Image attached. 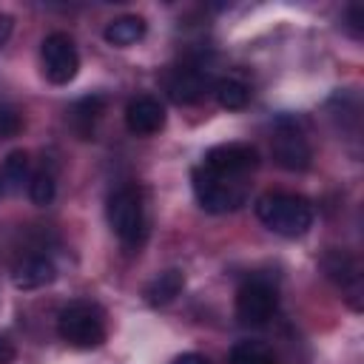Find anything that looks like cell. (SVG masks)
<instances>
[{
	"mask_svg": "<svg viewBox=\"0 0 364 364\" xmlns=\"http://www.w3.org/2000/svg\"><path fill=\"white\" fill-rule=\"evenodd\" d=\"M256 216L264 228H270L279 236L296 239L304 236L313 225V205L310 199L299 193H284V191H270L256 199Z\"/></svg>",
	"mask_w": 364,
	"mask_h": 364,
	"instance_id": "1",
	"label": "cell"
},
{
	"mask_svg": "<svg viewBox=\"0 0 364 364\" xmlns=\"http://www.w3.org/2000/svg\"><path fill=\"white\" fill-rule=\"evenodd\" d=\"M57 333L68 347L94 350L105 341V313L97 301H68L57 316Z\"/></svg>",
	"mask_w": 364,
	"mask_h": 364,
	"instance_id": "2",
	"label": "cell"
},
{
	"mask_svg": "<svg viewBox=\"0 0 364 364\" xmlns=\"http://www.w3.org/2000/svg\"><path fill=\"white\" fill-rule=\"evenodd\" d=\"M105 216L111 230L125 247H139L148 236V219H145V202L142 191L134 185H122L108 196Z\"/></svg>",
	"mask_w": 364,
	"mask_h": 364,
	"instance_id": "3",
	"label": "cell"
},
{
	"mask_svg": "<svg viewBox=\"0 0 364 364\" xmlns=\"http://www.w3.org/2000/svg\"><path fill=\"white\" fill-rule=\"evenodd\" d=\"M191 182H193L196 202L208 213H228V210H236V208H242L247 202V185H245V179L213 173L205 165L193 168Z\"/></svg>",
	"mask_w": 364,
	"mask_h": 364,
	"instance_id": "4",
	"label": "cell"
},
{
	"mask_svg": "<svg viewBox=\"0 0 364 364\" xmlns=\"http://www.w3.org/2000/svg\"><path fill=\"white\" fill-rule=\"evenodd\" d=\"M276 307H279V293H276L273 282H267L262 276L247 279L236 290V316L242 324H250V327L267 324L273 318Z\"/></svg>",
	"mask_w": 364,
	"mask_h": 364,
	"instance_id": "5",
	"label": "cell"
},
{
	"mask_svg": "<svg viewBox=\"0 0 364 364\" xmlns=\"http://www.w3.org/2000/svg\"><path fill=\"white\" fill-rule=\"evenodd\" d=\"M270 151H273V159L284 171H307L310 162H313L310 142H307V136L301 134V128L290 117L276 119L273 136H270Z\"/></svg>",
	"mask_w": 364,
	"mask_h": 364,
	"instance_id": "6",
	"label": "cell"
},
{
	"mask_svg": "<svg viewBox=\"0 0 364 364\" xmlns=\"http://www.w3.org/2000/svg\"><path fill=\"white\" fill-rule=\"evenodd\" d=\"M40 57H43V74L54 85H68L77 77V71H80L77 46H74V40L65 31H51L43 40Z\"/></svg>",
	"mask_w": 364,
	"mask_h": 364,
	"instance_id": "7",
	"label": "cell"
},
{
	"mask_svg": "<svg viewBox=\"0 0 364 364\" xmlns=\"http://www.w3.org/2000/svg\"><path fill=\"white\" fill-rule=\"evenodd\" d=\"M162 82H165L168 97L176 105H193V102L205 100V94L213 88L216 80L199 63H182V65L168 68V74L162 77Z\"/></svg>",
	"mask_w": 364,
	"mask_h": 364,
	"instance_id": "8",
	"label": "cell"
},
{
	"mask_svg": "<svg viewBox=\"0 0 364 364\" xmlns=\"http://www.w3.org/2000/svg\"><path fill=\"white\" fill-rule=\"evenodd\" d=\"M202 165L213 173L222 176H233V179H245L250 171H256L259 165V151L250 142H222L205 151Z\"/></svg>",
	"mask_w": 364,
	"mask_h": 364,
	"instance_id": "9",
	"label": "cell"
},
{
	"mask_svg": "<svg viewBox=\"0 0 364 364\" xmlns=\"http://www.w3.org/2000/svg\"><path fill=\"white\" fill-rule=\"evenodd\" d=\"M321 267L327 273V279L347 293V299H355L361 293V267L358 262L347 253V250H338V247H330L324 256H321Z\"/></svg>",
	"mask_w": 364,
	"mask_h": 364,
	"instance_id": "10",
	"label": "cell"
},
{
	"mask_svg": "<svg viewBox=\"0 0 364 364\" xmlns=\"http://www.w3.org/2000/svg\"><path fill=\"white\" fill-rule=\"evenodd\" d=\"M125 125L131 134L136 136H151V134H159L165 128V108L159 100L142 94V97H134L128 105H125Z\"/></svg>",
	"mask_w": 364,
	"mask_h": 364,
	"instance_id": "11",
	"label": "cell"
},
{
	"mask_svg": "<svg viewBox=\"0 0 364 364\" xmlns=\"http://www.w3.org/2000/svg\"><path fill=\"white\" fill-rule=\"evenodd\" d=\"M57 279V267L48 256L43 253H31V256H23L14 267H11V282L14 287L20 290H37V287H46Z\"/></svg>",
	"mask_w": 364,
	"mask_h": 364,
	"instance_id": "12",
	"label": "cell"
},
{
	"mask_svg": "<svg viewBox=\"0 0 364 364\" xmlns=\"http://www.w3.org/2000/svg\"><path fill=\"white\" fill-rule=\"evenodd\" d=\"M185 287V273L179 267H171V270H162L159 276H154L145 287V301L151 307H165L171 304Z\"/></svg>",
	"mask_w": 364,
	"mask_h": 364,
	"instance_id": "13",
	"label": "cell"
},
{
	"mask_svg": "<svg viewBox=\"0 0 364 364\" xmlns=\"http://www.w3.org/2000/svg\"><path fill=\"white\" fill-rule=\"evenodd\" d=\"M102 37H105V43L119 46V48L134 46V43H139L145 37V20L136 17V14H122V17H117V20H111L105 26Z\"/></svg>",
	"mask_w": 364,
	"mask_h": 364,
	"instance_id": "14",
	"label": "cell"
},
{
	"mask_svg": "<svg viewBox=\"0 0 364 364\" xmlns=\"http://www.w3.org/2000/svg\"><path fill=\"white\" fill-rule=\"evenodd\" d=\"M28 154L11 151L0 165V193H17L23 182H28Z\"/></svg>",
	"mask_w": 364,
	"mask_h": 364,
	"instance_id": "15",
	"label": "cell"
},
{
	"mask_svg": "<svg viewBox=\"0 0 364 364\" xmlns=\"http://www.w3.org/2000/svg\"><path fill=\"white\" fill-rule=\"evenodd\" d=\"M210 94H213L216 102H219L222 108H228V111H239V108H245V105L250 102V88H247L242 80H236V77H222V80H216L213 88H210Z\"/></svg>",
	"mask_w": 364,
	"mask_h": 364,
	"instance_id": "16",
	"label": "cell"
},
{
	"mask_svg": "<svg viewBox=\"0 0 364 364\" xmlns=\"http://www.w3.org/2000/svg\"><path fill=\"white\" fill-rule=\"evenodd\" d=\"M102 108H105V97H100V94L82 97L80 102H74V108H71V119H74V128L80 131V136H82V139H88V136H91L94 122L100 119Z\"/></svg>",
	"mask_w": 364,
	"mask_h": 364,
	"instance_id": "17",
	"label": "cell"
},
{
	"mask_svg": "<svg viewBox=\"0 0 364 364\" xmlns=\"http://www.w3.org/2000/svg\"><path fill=\"white\" fill-rule=\"evenodd\" d=\"M54 193H57V176L51 168H37L31 176H28V199L37 205V208H46L54 202Z\"/></svg>",
	"mask_w": 364,
	"mask_h": 364,
	"instance_id": "18",
	"label": "cell"
},
{
	"mask_svg": "<svg viewBox=\"0 0 364 364\" xmlns=\"http://www.w3.org/2000/svg\"><path fill=\"white\" fill-rule=\"evenodd\" d=\"M230 364H279L273 350L262 341H239L230 347Z\"/></svg>",
	"mask_w": 364,
	"mask_h": 364,
	"instance_id": "19",
	"label": "cell"
},
{
	"mask_svg": "<svg viewBox=\"0 0 364 364\" xmlns=\"http://www.w3.org/2000/svg\"><path fill=\"white\" fill-rule=\"evenodd\" d=\"M20 128H23L20 114H17L11 105L0 102V139H9V136H14V134H20Z\"/></svg>",
	"mask_w": 364,
	"mask_h": 364,
	"instance_id": "20",
	"label": "cell"
},
{
	"mask_svg": "<svg viewBox=\"0 0 364 364\" xmlns=\"http://www.w3.org/2000/svg\"><path fill=\"white\" fill-rule=\"evenodd\" d=\"M14 355H17L14 344L6 336H0V364H14Z\"/></svg>",
	"mask_w": 364,
	"mask_h": 364,
	"instance_id": "21",
	"label": "cell"
},
{
	"mask_svg": "<svg viewBox=\"0 0 364 364\" xmlns=\"http://www.w3.org/2000/svg\"><path fill=\"white\" fill-rule=\"evenodd\" d=\"M171 364H210V358L202 355V353H182V355H176Z\"/></svg>",
	"mask_w": 364,
	"mask_h": 364,
	"instance_id": "22",
	"label": "cell"
},
{
	"mask_svg": "<svg viewBox=\"0 0 364 364\" xmlns=\"http://www.w3.org/2000/svg\"><path fill=\"white\" fill-rule=\"evenodd\" d=\"M11 28H14V17H11V14H0V48H3L6 40L11 37Z\"/></svg>",
	"mask_w": 364,
	"mask_h": 364,
	"instance_id": "23",
	"label": "cell"
},
{
	"mask_svg": "<svg viewBox=\"0 0 364 364\" xmlns=\"http://www.w3.org/2000/svg\"><path fill=\"white\" fill-rule=\"evenodd\" d=\"M347 14H350V23H347L350 31H353L355 37H361V23H358V20H361V6H350Z\"/></svg>",
	"mask_w": 364,
	"mask_h": 364,
	"instance_id": "24",
	"label": "cell"
}]
</instances>
